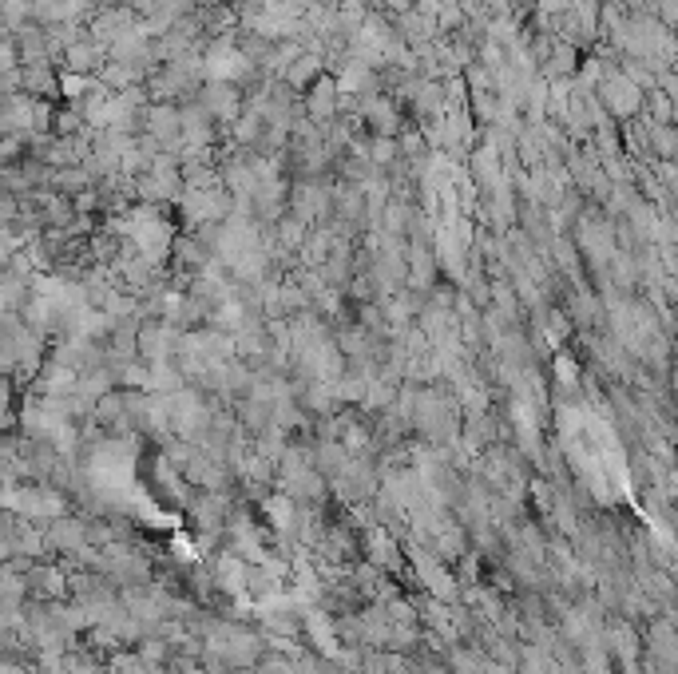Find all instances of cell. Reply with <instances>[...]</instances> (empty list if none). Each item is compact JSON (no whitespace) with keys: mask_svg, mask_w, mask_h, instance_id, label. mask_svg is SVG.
Instances as JSON below:
<instances>
[{"mask_svg":"<svg viewBox=\"0 0 678 674\" xmlns=\"http://www.w3.org/2000/svg\"><path fill=\"white\" fill-rule=\"evenodd\" d=\"M306 115L314 119V123H326V119H334V108H338V88H334V80H326V76H318L310 88H306Z\"/></svg>","mask_w":678,"mask_h":674,"instance_id":"obj_1","label":"cell"},{"mask_svg":"<svg viewBox=\"0 0 678 674\" xmlns=\"http://www.w3.org/2000/svg\"><path fill=\"white\" fill-rule=\"evenodd\" d=\"M96 64H100V52H96V44H72V48H68V68H72L76 76L92 72Z\"/></svg>","mask_w":678,"mask_h":674,"instance_id":"obj_3","label":"cell"},{"mask_svg":"<svg viewBox=\"0 0 678 674\" xmlns=\"http://www.w3.org/2000/svg\"><path fill=\"white\" fill-rule=\"evenodd\" d=\"M215 583L230 595H238L246 587V567L238 563V552H226V556L215 560Z\"/></svg>","mask_w":678,"mask_h":674,"instance_id":"obj_2","label":"cell"}]
</instances>
